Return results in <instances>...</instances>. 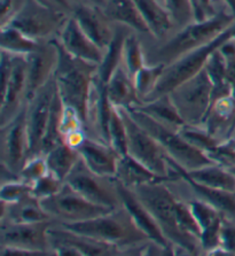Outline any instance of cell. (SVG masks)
<instances>
[{"label":"cell","instance_id":"obj_1","mask_svg":"<svg viewBox=\"0 0 235 256\" xmlns=\"http://www.w3.org/2000/svg\"><path fill=\"white\" fill-rule=\"evenodd\" d=\"M170 182L144 184L132 191L155 218L160 228L175 247L177 254H202L200 239L182 230L177 216L178 196L169 188Z\"/></svg>","mask_w":235,"mask_h":256},{"label":"cell","instance_id":"obj_2","mask_svg":"<svg viewBox=\"0 0 235 256\" xmlns=\"http://www.w3.org/2000/svg\"><path fill=\"white\" fill-rule=\"evenodd\" d=\"M235 16L224 6L211 16L193 21L180 28L172 37L147 56V64H163L169 66L194 50L215 40L219 34L233 24Z\"/></svg>","mask_w":235,"mask_h":256},{"label":"cell","instance_id":"obj_3","mask_svg":"<svg viewBox=\"0 0 235 256\" xmlns=\"http://www.w3.org/2000/svg\"><path fill=\"white\" fill-rule=\"evenodd\" d=\"M56 40V38H55ZM59 61L54 72L57 91L62 102L78 112L86 128L87 107L98 72V64L72 56L56 40Z\"/></svg>","mask_w":235,"mask_h":256},{"label":"cell","instance_id":"obj_4","mask_svg":"<svg viewBox=\"0 0 235 256\" xmlns=\"http://www.w3.org/2000/svg\"><path fill=\"white\" fill-rule=\"evenodd\" d=\"M61 226L99 242L117 246L122 250V254L126 248L150 240L137 226L129 212L123 206L84 222Z\"/></svg>","mask_w":235,"mask_h":256},{"label":"cell","instance_id":"obj_5","mask_svg":"<svg viewBox=\"0 0 235 256\" xmlns=\"http://www.w3.org/2000/svg\"><path fill=\"white\" fill-rule=\"evenodd\" d=\"M232 40H235V21L215 40L202 46V48L194 50V51L167 66L156 88L142 102H147L159 98V96L169 94L178 85L192 78L193 76H195L206 67L207 61L209 60L210 56L216 50L221 48L225 42Z\"/></svg>","mask_w":235,"mask_h":256},{"label":"cell","instance_id":"obj_6","mask_svg":"<svg viewBox=\"0 0 235 256\" xmlns=\"http://www.w3.org/2000/svg\"><path fill=\"white\" fill-rule=\"evenodd\" d=\"M126 110L134 118V121L156 139L168 156L186 172L201 168L214 162L209 155L190 145L182 137L179 131L156 122L155 120L137 108H129Z\"/></svg>","mask_w":235,"mask_h":256},{"label":"cell","instance_id":"obj_7","mask_svg":"<svg viewBox=\"0 0 235 256\" xmlns=\"http://www.w3.org/2000/svg\"><path fill=\"white\" fill-rule=\"evenodd\" d=\"M125 123L128 134V154L159 176L173 182L180 180V176L169 164L168 155L152 134L139 126L124 108H117Z\"/></svg>","mask_w":235,"mask_h":256},{"label":"cell","instance_id":"obj_8","mask_svg":"<svg viewBox=\"0 0 235 256\" xmlns=\"http://www.w3.org/2000/svg\"><path fill=\"white\" fill-rule=\"evenodd\" d=\"M69 16L64 10L44 0H26L7 26H15L38 42H46L57 37Z\"/></svg>","mask_w":235,"mask_h":256},{"label":"cell","instance_id":"obj_9","mask_svg":"<svg viewBox=\"0 0 235 256\" xmlns=\"http://www.w3.org/2000/svg\"><path fill=\"white\" fill-rule=\"evenodd\" d=\"M53 220L39 223L0 222L2 255H49L48 228Z\"/></svg>","mask_w":235,"mask_h":256},{"label":"cell","instance_id":"obj_10","mask_svg":"<svg viewBox=\"0 0 235 256\" xmlns=\"http://www.w3.org/2000/svg\"><path fill=\"white\" fill-rule=\"evenodd\" d=\"M26 104V56L1 50V126Z\"/></svg>","mask_w":235,"mask_h":256},{"label":"cell","instance_id":"obj_11","mask_svg":"<svg viewBox=\"0 0 235 256\" xmlns=\"http://www.w3.org/2000/svg\"><path fill=\"white\" fill-rule=\"evenodd\" d=\"M214 85L204 68L169 93L186 124L201 126L209 112Z\"/></svg>","mask_w":235,"mask_h":256},{"label":"cell","instance_id":"obj_12","mask_svg":"<svg viewBox=\"0 0 235 256\" xmlns=\"http://www.w3.org/2000/svg\"><path fill=\"white\" fill-rule=\"evenodd\" d=\"M40 201L53 222L59 224L84 222L113 210L88 201L65 182L59 192Z\"/></svg>","mask_w":235,"mask_h":256},{"label":"cell","instance_id":"obj_13","mask_svg":"<svg viewBox=\"0 0 235 256\" xmlns=\"http://www.w3.org/2000/svg\"><path fill=\"white\" fill-rule=\"evenodd\" d=\"M65 183L95 204L110 209L122 206L116 178L93 172L87 168L82 158H79L72 172L69 174Z\"/></svg>","mask_w":235,"mask_h":256},{"label":"cell","instance_id":"obj_14","mask_svg":"<svg viewBox=\"0 0 235 256\" xmlns=\"http://www.w3.org/2000/svg\"><path fill=\"white\" fill-rule=\"evenodd\" d=\"M1 166L17 176L29 158V136L26 128V104L0 129Z\"/></svg>","mask_w":235,"mask_h":256},{"label":"cell","instance_id":"obj_15","mask_svg":"<svg viewBox=\"0 0 235 256\" xmlns=\"http://www.w3.org/2000/svg\"><path fill=\"white\" fill-rule=\"evenodd\" d=\"M55 80L51 78L26 102V128L29 136V158L41 154V144L47 128L54 96Z\"/></svg>","mask_w":235,"mask_h":256},{"label":"cell","instance_id":"obj_16","mask_svg":"<svg viewBox=\"0 0 235 256\" xmlns=\"http://www.w3.org/2000/svg\"><path fill=\"white\" fill-rule=\"evenodd\" d=\"M57 61L59 48L55 38L40 42L36 51L26 56V102L53 78Z\"/></svg>","mask_w":235,"mask_h":256},{"label":"cell","instance_id":"obj_17","mask_svg":"<svg viewBox=\"0 0 235 256\" xmlns=\"http://www.w3.org/2000/svg\"><path fill=\"white\" fill-rule=\"evenodd\" d=\"M71 15L84 32L105 51L113 40L116 23L108 18L102 7L80 0L76 4Z\"/></svg>","mask_w":235,"mask_h":256},{"label":"cell","instance_id":"obj_18","mask_svg":"<svg viewBox=\"0 0 235 256\" xmlns=\"http://www.w3.org/2000/svg\"><path fill=\"white\" fill-rule=\"evenodd\" d=\"M56 40L65 52L72 56L98 64L102 61L105 51L84 32L75 18L70 15L62 29L57 34Z\"/></svg>","mask_w":235,"mask_h":256},{"label":"cell","instance_id":"obj_19","mask_svg":"<svg viewBox=\"0 0 235 256\" xmlns=\"http://www.w3.org/2000/svg\"><path fill=\"white\" fill-rule=\"evenodd\" d=\"M76 150L92 172L101 176L116 177L121 154L109 144L87 136Z\"/></svg>","mask_w":235,"mask_h":256},{"label":"cell","instance_id":"obj_20","mask_svg":"<svg viewBox=\"0 0 235 256\" xmlns=\"http://www.w3.org/2000/svg\"><path fill=\"white\" fill-rule=\"evenodd\" d=\"M117 184L119 194H121L122 206L129 212V214L132 217L134 223L137 224V226L139 228L150 240L160 244L162 246L170 248V250H173V253H175V247H173L172 244L165 238V236L160 228L159 224L156 223L155 218H154L153 215L148 212V209L145 207L144 204L138 199L132 190L125 188V186L122 185L119 182H117Z\"/></svg>","mask_w":235,"mask_h":256},{"label":"cell","instance_id":"obj_21","mask_svg":"<svg viewBox=\"0 0 235 256\" xmlns=\"http://www.w3.org/2000/svg\"><path fill=\"white\" fill-rule=\"evenodd\" d=\"M203 126L221 144L235 132V100L233 96L214 100Z\"/></svg>","mask_w":235,"mask_h":256},{"label":"cell","instance_id":"obj_22","mask_svg":"<svg viewBox=\"0 0 235 256\" xmlns=\"http://www.w3.org/2000/svg\"><path fill=\"white\" fill-rule=\"evenodd\" d=\"M168 160H169V164L171 166V168L175 169L176 172H178L180 178H182V180L188 186V188L194 193L195 198H199V199L207 201V202L215 206L216 208L219 209V210L226 216L229 217L235 216L234 193L218 191V190H214L211 188H208V186L203 184H200L198 182L193 180L192 178L187 174L186 170L182 168L178 164H176V162L171 160L169 156H168Z\"/></svg>","mask_w":235,"mask_h":256},{"label":"cell","instance_id":"obj_23","mask_svg":"<svg viewBox=\"0 0 235 256\" xmlns=\"http://www.w3.org/2000/svg\"><path fill=\"white\" fill-rule=\"evenodd\" d=\"M0 220L8 223H39L52 220L43 208L41 201L29 194L16 202L7 204L1 201Z\"/></svg>","mask_w":235,"mask_h":256},{"label":"cell","instance_id":"obj_24","mask_svg":"<svg viewBox=\"0 0 235 256\" xmlns=\"http://www.w3.org/2000/svg\"><path fill=\"white\" fill-rule=\"evenodd\" d=\"M106 88L108 100L115 108L129 110L142 102L134 86L133 78L125 70L123 64L110 77Z\"/></svg>","mask_w":235,"mask_h":256},{"label":"cell","instance_id":"obj_25","mask_svg":"<svg viewBox=\"0 0 235 256\" xmlns=\"http://www.w3.org/2000/svg\"><path fill=\"white\" fill-rule=\"evenodd\" d=\"M117 182H119L125 188L134 190L138 186L156 183V182H173L169 178L162 177L149 170L136 158L130 156L129 154L121 155L117 166L116 177Z\"/></svg>","mask_w":235,"mask_h":256},{"label":"cell","instance_id":"obj_26","mask_svg":"<svg viewBox=\"0 0 235 256\" xmlns=\"http://www.w3.org/2000/svg\"><path fill=\"white\" fill-rule=\"evenodd\" d=\"M147 24L150 36L162 40L173 28L170 14L160 0H133Z\"/></svg>","mask_w":235,"mask_h":256},{"label":"cell","instance_id":"obj_27","mask_svg":"<svg viewBox=\"0 0 235 256\" xmlns=\"http://www.w3.org/2000/svg\"><path fill=\"white\" fill-rule=\"evenodd\" d=\"M111 22L129 26L138 34H148L149 29L133 0H106L102 7Z\"/></svg>","mask_w":235,"mask_h":256},{"label":"cell","instance_id":"obj_28","mask_svg":"<svg viewBox=\"0 0 235 256\" xmlns=\"http://www.w3.org/2000/svg\"><path fill=\"white\" fill-rule=\"evenodd\" d=\"M193 180L198 182L218 191L234 193L235 194V174L229 166L213 162L201 168L186 172Z\"/></svg>","mask_w":235,"mask_h":256},{"label":"cell","instance_id":"obj_29","mask_svg":"<svg viewBox=\"0 0 235 256\" xmlns=\"http://www.w3.org/2000/svg\"><path fill=\"white\" fill-rule=\"evenodd\" d=\"M131 31H132V29H130L129 26L116 23V30H115L113 40L105 50L102 61L98 66L95 78L99 82L107 84L109 82L110 77L114 75V72L122 66L123 45H124L126 36Z\"/></svg>","mask_w":235,"mask_h":256},{"label":"cell","instance_id":"obj_30","mask_svg":"<svg viewBox=\"0 0 235 256\" xmlns=\"http://www.w3.org/2000/svg\"><path fill=\"white\" fill-rule=\"evenodd\" d=\"M132 108H137V110L144 112L145 114L150 116L156 122L171 128L173 130L179 131L186 124L171 100L170 94L159 96V98L147 102H142Z\"/></svg>","mask_w":235,"mask_h":256},{"label":"cell","instance_id":"obj_31","mask_svg":"<svg viewBox=\"0 0 235 256\" xmlns=\"http://www.w3.org/2000/svg\"><path fill=\"white\" fill-rule=\"evenodd\" d=\"M45 158L48 172L59 180L65 182L69 174L72 172L74 166L79 161L80 155L76 148L63 142L49 150L45 154Z\"/></svg>","mask_w":235,"mask_h":256},{"label":"cell","instance_id":"obj_32","mask_svg":"<svg viewBox=\"0 0 235 256\" xmlns=\"http://www.w3.org/2000/svg\"><path fill=\"white\" fill-rule=\"evenodd\" d=\"M40 42L29 37L21 30L13 26H6L1 28L0 45L1 50L9 52L15 56H29L36 51Z\"/></svg>","mask_w":235,"mask_h":256},{"label":"cell","instance_id":"obj_33","mask_svg":"<svg viewBox=\"0 0 235 256\" xmlns=\"http://www.w3.org/2000/svg\"><path fill=\"white\" fill-rule=\"evenodd\" d=\"M122 64L132 78L142 67L147 64V56L145 54L144 46L140 38L138 37L137 31L132 30L125 38L123 45Z\"/></svg>","mask_w":235,"mask_h":256},{"label":"cell","instance_id":"obj_34","mask_svg":"<svg viewBox=\"0 0 235 256\" xmlns=\"http://www.w3.org/2000/svg\"><path fill=\"white\" fill-rule=\"evenodd\" d=\"M165 67L167 66L163 64H147L134 75V86L141 102H144L156 88Z\"/></svg>","mask_w":235,"mask_h":256},{"label":"cell","instance_id":"obj_35","mask_svg":"<svg viewBox=\"0 0 235 256\" xmlns=\"http://www.w3.org/2000/svg\"><path fill=\"white\" fill-rule=\"evenodd\" d=\"M179 134L190 145L202 150L208 155L215 150L216 147L219 145V142L208 132L203 124H201V126L185 124L179 130Z\"/></svg>","mask_w":235,"mask_h":256},{"label":"cell","instance_id":"obj_36","mask_svg":"<svg viewBox=\"0 0 235 256\" xmlns=\"http://www.w3.org/2000/svg\"><path fill=\"white\" fill-rule=\"evenodd\" d=\"M108 144L121 155L128 154V134L125 123L117 108L111 107L109 121L107 128Z\"/></svg>","mask_w":235,"mask_h":256},{"label":"cell","instance_id":"obj_37","mask_svg":"<svg viewBox=\"0 0 235 256\" xmlns=\"http://www.w3.org/2000/svg\"><path fill=\"white\" fill-rule=\"evenodd\" d=\"M163 5L170 14L173 26L179 29L195 21L193 0H163Z\"/></svg>","mask_w":235,"mask_h":256},{"label":"cell","instance_id":"obj_38","mask_svg":"<svg viewBox=\"0 0 235 256\" xmlns=\"http://www.w3.org/2000/svg\"><path fill=\"white\" fill-rule=\"evenodd\" d=\"M186 202L196 222H198L200 228H201V232L209 226L210 224H213L215 220H217L219 217L224 215L215 206L199 199V198H190V199H186Z\"/></svg>","mask_w":235,"mask_h":256},{"label":"cell","instance_id":"obj_39","mask_svg":"<svg viewBox=\"0 0 235 256\" xmlns=\"http://www.w3.org/2000/svg\"><path fill=\"white\" fill-rule=\"evenodd\" d=\"M32 194V185L28 182L17 178V180L1 182L0 199L3 202L11 204L23 199L26 196Z\"/></svg>","mask_w":235,"mask_h":256},{"label":"cell","instance_id":"obj_40","mask_svg":"<svg viewBox=\"0 0 235 256\" xmlns=\"http://www.w3.org/2000/svg\"><path fill=\"white\" fill-rule=\"evenodd\" d=\"M59 131L63 139L72 134L80 132V131H86L85 124H84L82 118H80V115L78 114V112L64 104L62 114H61L60 118Z\"/></svg>","mask_w":235,"mask_h":256},{"label":"cell","instance_id":"obj_41","mask_svg":"<svg viewBox=\"0 0 235 256\" xmlns=\"http://www.w3.org/2000/svg\"><path fill=\"white\" fill-rule=\"evenodd\" d=\"M48 172L47 164H46L45 155L38 154L30 156L26 160L25 164L23 166V168L20 172V178L23 180L28 182L29 184H33L45 176Z\"/></svg>","mask_w":235,"mask_h":256},{"label":"cell","instance_id":"obj_42","mask_svg":"<svg viewBox=\"0 0 235 256\" xmlns=\"http://www.w3.org/2000/svg\"><path fill=\"white\" fill-rule=\"evenodd\" d=\"M64 182L48 172L45 176L39 178L36 183L32 184V196L39 200H44L46 198L52 196L59 192Z\"/></svg>","mask_w":235,"mask_h":256},{"label":"cell","instance_id":"obj_43","mask_svg":"<svg viewBox=\"0 0 235 256\" xmlns=\"http://www.w3.org/2000/svg\"><path fill=\"white\" fill-rule=\"evenodd\" d=\"M214 254L235 255V222L232 217L224 216L221 231V247L213 252Z\"/></svg>","mask_w":235,"mask_h":256},{"label":"cell","instance_id":"obj_44","mask_svg":"<svg viewBox=\"0 0 235 256\" xmlns=\"http://www.w3.org/2000/svg\"><path fill=\"white\" fill-rule=\"evenodd\" d=\"M209 156L214 162H218L229 168L235 166V132L219 144L216 150L209 154Z\"/></svg>","mask_w":235,"mask_h":256},{"label":"cell","instance_id":"obj_45","mask_svg":"<svg viewBox=\"0 0 235 256\" xmlns=\"http://www.w3.org/2000/svg\"><path fill=\"white\" fill-rule=\"evenodd\" d=\"M26 0H0L1 6V26L9 24L18 12L24 5Z\"/></svg>","mask_w":235,"mask_h":256},{"label":"cell","instance_id":"obj_46","mask_svg":"<svg viewBox=\"0 0 235 256\" xmlns=\"http://www.w3.org/2000/svg\"><path fill=\"white\" fill-rule=\"evenodd\" d=\"M215 2L217 0H194V10H195V20H203L208 16H211L216 13Z\"/></svg>","mask_w":235,"mask_h":256},{"label":"cell","instance_id":"obj_47","mask_svg":"<svg viewBox=\"0 0 235 256\" xmlns=\"http://www.w3.org/2000/svg\"><path fill=\"white\" fill-rule=\"evenodd\" d=\"M44 2L51 4V5L64 10L65 13H68L69 15H71L72 10H74L75 6H76V4L80 2V0H44Z\"/></svg>","mask_w":235,"mask_h":256},{"label":"cell","instance_id":"obj_48","mask_svg":"<svg viewBox=\"0 0 235 256\" xmlns=\"http://www.w3.org/2000/svg\"><path fill=\"white\" fill-rule=\"evenodd\" d=\"M217 2H221L222 5H224L235 16V0H217Z\"/></svg>","mask_w":235,"mask_h":256},{"label":"cell","instance_id":"obj_49","mask_svg":"<svg viewBox=\"0 0 235 256\" xmlns=\"http://www.w3.org/2000/svg\"><path fill=\"white\" fill-rule=\"evenodd\" d=\"M83 2H91V4H94V5H98V6L103 7V6H105L106 0H83Z\"/></svg>","mask_w":235,"mask_h":256},{"label":"cell","instance_id":"obj_50","mask_svg":"<svg viewBox=\"0 0 235 256\" xmlns=\"http://www.w3.org/2000/svg\"><path fill=\"white\" fill-rule=\"evenodd\" d=\"M232 96H233V98L235 100V80H233V83H232Z\"/></svg>","mask_w":235,"mask_h":256},{"label":"cell","instance_id":"obj_51","mask_svg":"<svg viewBox=\"0 0 235 256\" xmlns=\"http://www.w3.org/2000/svg\"><path fill=\"white\" fill-rule=\"evenodd\" d=\"M230 169H231V172H232L235 174V166H231Z\"/></svg>","mask_w":235,"mask_h":256},{"label":"cell","instance_id":"obj_52","mask_svg":"<svg viewBox=\"0 0 235 256\" xmlns=\"http://www.w3.org/2000/svg\"><path fill=\"white\" fill-rule=\"evenodd\" d=\"M160 2H162V4H163V0H160Z\"/></svg>","mask_w":235,"mask_h":256},{"label":"cell","instance_id":"obj_53","mask_svg":"<svg viewBox=\"0 0 235 256\" xmlns=\"http://www.w3.org/2000/svg\"><path fill=\"white\" fill-rule=\"evenodd\" d=\"M193 2H194V0H193Z\"/></svg>","mask_w":235,"mask_h":256}]
</instances>
